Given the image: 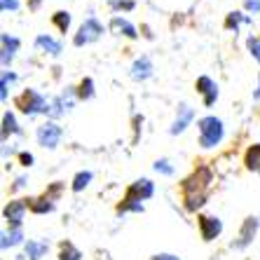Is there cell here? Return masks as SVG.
Instances as JSON below:
<instances>
[{
  "label": "cell",
  "instance_id": "4fadbf2b",
  "mask_svg": "<svg viewBox=\"0 0 260 260\" xmlns=\"http://www.w3.org/2000/svg\"><path fill=\"white\" fill-rule=\"evenodd\" d=\"M152 73H155V66H152L150 56L143 54L132 63V68H129V78H132L134 82H145V80L152 78Z\"/></svg>",
  "mask_w": 260,
  "mask_h": 260
},
{
  "label": "cell",
  "instance_id": "30bf717a",
  "mask_svg": "<svg viewBox=\"0 0 260 260\" xmlns=\"http://www.w3.org/2000/svg\"><path fill=\"white\" fill-rule=\"evenodd\" d=\"M197 225H200V235L204 242H213L223 235V220L218 216H200Z\"/></svg>",
  "mask_w": 260,
  "mask_h": 260
},
{
  "label": "cell",
  "instance_id": "7a4b0ae2",
  "mask_svg": "<svg viewBox=\"0 0 260 260\" xmlns=\"http://www.w3.org/2000/svg\"><path fill=\"white\" fill-rule=\"evenodd\" d=\"M197 132H200V145L204 150H211L223 143L225 139V124L216 115H204L197 120Z\"/></svg>",
  "mask_w": 260,
  "mask_h": 260
},
{
  "label": "cell",
  "instance_id": "74e56055",
  "mask_svg": "<svg viewBox=\"0 0 260 260\" xmlns=\"http://www.w3.org/2000/svg\"><path fill=\"white\" fill-rule=\"evenodd\" d=\"M40 5H43V0H28V10H30V12L40 10Z\"/></svg>",
  "mask_w": 260,
  "mask_h": 260
},
{
  "label": "cell",
  "instance_id": "d590c367",
  "mask_svg": "<svg viewBox=\"0 0 260 260\" xmlns=\"http://www.w3.org/2000/svg\"><path fill=\"white\" fill-rule=\"evenodd\" d=\"M244 10L251 14H258L260 12V0H244Z\"/></svg>",
  "mask_w": 260,
  "mask_h": 260
},
{
  "label": "cell",
  "instance_id": "e575fe53",
  "mask_svg": "<svg viewBox=\"0 0 260 260\" xmlns=\"http://www.w3.org/2000/svg\"><path fill=\"white\" fill-rule=\"evenodd\" d=\"M26 183H28V176H17L14 178V183H12V192H19V190H24L26 188Z\"/></svg>",
  "mask_w": 260,
  "mask_h": 260
},
{
  "label": "cell",
  "instance_id": "9c48e42d",
  "mask_svg": "<svg viewBox=\"0 0 260 260\" xmlns=\"http://www.w3.org/2000/svg\"><path fill=\"white\" fill-rule=\"evenodd\" d=\"M19 47H21V40L17 36H12V33H3L0 36V63H3V68L12 66Z\"/></svg>",
  "mask_w": 260,
  "mask_h": 260
},
{
  "label": "cell",
  "instance_id": "d4e9b609",
  "mask_svg": "<svg viewBox=\"0 0 260 260\" xmlns=\"http://www.w3.org/2000/svg\"><path fill=\"white\" fill-rule=\"evenodd\" d=\"M59 260H82V251L75 244L63 242L59 248Z\"/></svg>",
  "mask_w": 260,
  "mask_h": 260
},
{
  "label": "cell",
  "instance_id": "3957f363",
  "mask_svg": "<svg viewBox=\"0 0 260 260\" xmlns=\"http://www.w3.org/2000/svg\"><path fill=\"white\" fill-rule=\"evenodd\" d=\"M17 108L26 117H38L49 113V101L38 89H24L21 96H17Z\"/></svg>",
  "mask_w": 260,
  "mask_h": 260
},
{
  "label": "cell",
  "instance_id": "ffe728a7",
  "mask_svg": "<svg viewBox=\"0 0 260 260\" xmlns=\"http://www.w3.org/2000/svg\"><path fill=\"white\" fill-rule=\"evenodd\" d=\"M24 242V230L21 228H10V230L3 232V242H0V246H3V251H7V248H14V246H21Z\"/></svg>",
  "mask_w": 260,
  "mask_h": 260
},
{
  "label": "cell",
  "instance_id": "277c9868",
  "mask_svg": "<svg viewBox=\"0 0 260 260\" xmlns=\"http://www.w3.org/2000/svg\"><path fill=\"white\" fill-rule=\"evenodd\" d=\"M75 101H78V89H75V87H66V89L61 91L59 96H54L52 101H49L47 117L56 122L59 117L68 115V113L73 110V106H75Z\"/></svg>",
  "mask_w": 260,
  "mask_h": 260
},
{
  "label": "cell",
  "instance_id": "d6986e66",
  "mask_svg": "<svg viewBox=\"0 0 260 260\" xmlns=\"http://www.w3.org/2000/svg\"><path fill=\"white\" fill-rule=\"evenodd\" d=\"M10 136H21V127H19V122L12 110H5V113H3V143H5Z\"/></svg>",
  "mask_w": 260,
  "mask_h": 260
},
{
  "label": "cell",
  "instance_id": "5bb4252c",
  "mask_svg": "<svg viewBox=\"0 0 260 260\" xmlns=\"http://www.w3.org/2000/svg\"><path fill=\"white\" fill-rule=\"evenodd\" d=\"M194 120V110L190 108L188 103H183V106H178V113H176V120L171 122V127H169V134L171 136H178V134H183L185 129L192 124Z\"/></svg>",
  "mask_w": 260,
  "mask_h": 260
},
{
  "label": "cell",
  "instance_id": "ab89813d",
  "mask_svg": "<svg viewBox=\"0 0 260 260\" xmlns=\"http://www.w3.org/2000/svg\"><path fill=\"white\" fill-rule=\"evenodd\" d=\"M258 176H260V174H258Z\"/></svg>",
  "mask_w": 260,
  "mask_h": 260
},
{
  "label": "cell",
  "instance_id": "8992f818",
  "mask_svg": "<svg viewBox=\"0 0 260 260\" xmlns=\"http://www.w3.org/2000/svg\"><path fill=\"white\" fill-rule=\"evenodd\" d=\"M258 228H260V220L255 216H246L244 218L242 228H239V235L232 239L230 248L232 251H244V248H248L251 244H253L255 235H258Z\"/></svg>",
  "mask_w": 260,
  "mask_h": 260
},
{
  "label": "cell",
  "instance_id": "f35d334b",
  "mask_svg": "<svg viewBox=\"0 0 260 260\" xmlns=\"http://www.w3.org/2000/svg\"><path fill=\"white\" fill-rule=\"evenodd\" d=\"M253 99L260 101V75H258V87H255V91H253Z\"/></svg>",
  "mask_w": 260,
  "mask_h": 260
},
{
  "label": "cell",
  "instance_id": "7c38bea8",
  "mask_svg": "<svg viewBox=\"0 0 260 260\" xmlns=\"http://www.w3.org/2000/svg\"><path fill=\"white\" fill-rule=\"evenodd\" d=\"M152 194H155V183L150 178H139V181H134L127 188L124 197H132L136 202H145V200H150Z\"/></svg>",
  "mask_w": 260,
  "mask_h": 260
},
{
  "label": "cell",
  "instance_id": "d6a6232c",
  "mask_svg": "<svg viewBox=\"0 0 260 260\" xmlns=\"http://www.w3.org/2000/svg\"><path fill=\"white\" fill-rule=\"evenodd\" d=\"M0 10H3V12H17L19 0H0Z\"/></svg>",
  "mask_w": 260,
  "mask_h": 260
},
{
  "label": "cell",
  "instance_id": "83f0119b",
  "mask_svg": "<svg viewBox=\"0 0 260 260\" xmlns=\"http://www.w3.org/2000/svg\"><path fill=\"white\" fill-rule=\"evenodd\" d=\"M248 21H251V19H248L244 12H230V14H228V19H225V28L235 30V33H237V30H239V26L248 24Z\"/></svg>",
  "mask_w": 260,
  "mask_h": 260
},
{
  "label": "cell",
  "instance_id": "8d00e7d4",
  "mask_svg": "<svg viewBox=\"0 0 260 260\" xmlns=\"http://www.w3.org/2000/svg\"><path fill=\"white\" fill-rule=\"evenodd\" d=\"M150 260H181L178 255H174V253H155Z\"/></svg>",
  "mask_w": 260,
  "mask_h": 260
},
{
  "label": "cell",
  "instance_id": "4316f807",
  "mask_svg": "<svg viewBox=\"0 0 260 260\" xmlns=\"http://www.w3.org/2000/svg\"><path fill=\"white\" fill-rule=\"evenodd\" d=\"M14 82H17V75L12 71H3V75H0V101H7V91Z\"/></svg>",
  "mask_w": 260,
  "mask_h": 260
},
{
  "label": "cell",
  "instance_id": "5b68a950",
  "mask_svg": "<svg viewBox=\"0 0 260 260\" xmlns=\"http://www.w3.org/2000/svg\"><path fill=\"white\" fill-rule=\"evenodd\" d=\"M101 36H103V24L96 17H89V19L82 21V26L78 28V33L73 36V45H75V47H87V45L96 43Z\"/></svg>",
  "mask_w": 260,
  "mask_h": 260
},
{
  "label": "cell",
  "instance_id": "7402d4cb",
  "mask_svg": "<svg viewBox=\"0 0 260 260\" xmlns=\"http://www.w3.org/2000/svg\"><path fill=\"white\" fill-rule=\"evenodd\" d=\"M94 181V174H91L89 169H82L78 171V174L73 176V181H71V190L73 192H82V190L89 188V183Z\"/></svg>",
  "mask_w": 260,
  "mask_h": 260
},
{
  "label": "cell",
  "instance_id": "ac0fdd59",
  "mask_svg": "<svg viewBox=\"0 0 260 260\" xmlns=\"http://www.w3.org/2000/svg\"><path fill=\"white\" fill-rule=\"evenodd\" d=\"M24 251H26V258L28 260H43L49 251V244L47 242H38V239H28L24 244Z\"/></svg>",
  "mask_w": 260,
  "mask_h": 260
},
{
  "label": "cell",
  "instance_id": "52a82bcc",
  "mask_svg": "<svg viewBox=\"0 0 260 260\" xmlns=\"http://www.w3.org/2000/svg\"><path fill=\"white\" fill-rule=\"evenodd\" d=\"M61 139H63V129H61L54 120L43 122V124L36 129L38 145H43V148H47V150H54L56 145L61 143Z\"/></svg>",
  "mask_w": 260,
  "mask_h": 260
},
{
  "label": "cell",
  "instance_id": "484cf974",
  "mask_svg": "<svg viewBox=\"0 0 260 260\" xmlns=\"http://www.w3.org/2000/svg\"><path fill=\"white\" fill-rule=\"evenodd\" d=\"M71 12H66V10H59V12L52 14V24L56 26V28L61 30V33H68V28H71Z\"/></svg>",
  "mask_w": 260,
  "mask_h": 260
},
{
  "label": "cell",
  "instance_id": "e0dca14e",
  "mask_svg": "<svg viewBox=\"0 0 260 260\" xmlns=\"http://www.w3.org/2000/svg\"><path fill=\"white\" fill-rule=\"evenodd\" d=\"M28 209L36 216H45V213H52L56 209V202L47 194H40V197H30L28 200Z\"/></svg>",
  "mask_w": 260,
  "mask_h": 260
},
{
  "label": "cell",
  "instance_id": "f546056e",
  "mask_svg": "<svg viewBox=\"0 0 260 260\" xmlns=\"http://www.w3.org/2000/svg\"><path fill=\"white\" fill-rule=\"evenodd\" d=\"M108 5H110V10H115V12H132L134 7H136V3H134V0H110Z\"/></svg>",
  "mask_w": 260,
  "mask_h": 260
},
{
  "label": "cell",
  "instance_id": "ba28073f",
  "mask_svg": "<svg viewBox=\"0 0 260 260\" xmlns=\"http://www.w3.org/2000/svg\"><path fill=\"white\" fill-rule=\"evenodd\" d=\"M26 209H28V200H12L3 209V218L7 220L10 228H21L26 218Z\"/></svg>",
  "mask_w": 260,
  "mask_h": 260
},
{
  "label": "cell",
  "instance_id": "1f68e13d",
  "mask_svg": "<svg viewBox=\"0 0 260 260\" xmlns=\"http://www.w3.org/2000/svg\"><path fill=\"white\" fill-rule=\"evenodd\" d=\"M61 192H63V183H61V181L52 183V185H49V188L45 190V194H47V197H52V200H54V202L61 197Z\"/></svg>",
  "mask_w": 260,
  "mask_h": 260
},
{
  "label": "cell",
  "instance_id": "9a60e30c",
  "mask_svg": "<svg viewBox=\"0 0 260 260\" xmlns=\"http://www.w3.org/2000/svg\"><path fill=\"white\" fill-rule=\"evenodd\" d=\"M33 47L47 56H59L61 52H63V43L56 40V38H52V36H47V33H40V36L33 40Z\"/></svg>",
  "mask_w": 260,
  "mask_h": 260
},
{
  "label": "cell",
  "instance_id": "44dd1931",
  "mask_svg": "<svg viewBox=\"0 0 260 260\" xmlns=\"http://www.w3.org/2000/svg\"><path fill=\"white\" fill-rule=\"evenodd\" d=\"M244 167L248 171L260 174V143H253L246 148V152H244Z\"/></svg>",
  "mask_w": 260,
  "mask_h": 260
},
{
  "label": "cell",
  "instance_id": "4dcf8cb0",
  "mask_svg": "<svg viewBox=\"0 0 260 260\" xmlns=\"http://www.w3.org/2000/svg\"><path fill=\"white\" fill-rule=\"evenodd\" d=\"M152 169L157 171V174H162V176H174L176 174V169L171 167L169 159H157V162L152 164Z\"/></svg>",
  "mask_w": 260,
  "mask_h": 260
},
{
  "label": "cell",
  "instance_id": "603a6c76",
  "mask_svg": "<svg viewBox=\"0 0 260 260\" xmlns=\"http://www.w3.org/2000/svg\"><path fill=\"white\" fill-rule=\"evenodd\" d=\"M78 89V99L80 101H91V99L96 96V87H94V80L91 78H82L80 80V85L75 87Z\"/></svg>",
  "mask_w": 260,
  "mask_h": 260
},
{
  "label": "cell",
  "instance_id": "836d02e7",
  "mask_svg": "<svg viewBox=\"0 0 260 260\" xmlns=\"http://www.w3.org/2000/svg\"><path fill=\"white\" fill-rule=\"evenodd\" d=\"M33 162H36V157H33L30 152H19V164H21V167L30 169V167H33Z\"/></svg>",
  "mask_w": 260,
  "mask_h": 260
},
{
  "label": "cell",
  "instance_id": "2e32d148",
  "mask_svg": "<svg viewBox=\"0 0 260 260\" xmlns=\"http://www.w3.org/2000/svg\"><path fill=\"white\" fill-rule=\"evenodd\" d=\"M110 30H113V33H117V36L129 38V40H136V38H139L136 26H134L132 21H127L124 17H120V14H115V17L110 19Z\"/></svg>",
  "mask_w": 260,
  "mask_h": 260
},
{
  "label": "cell",
  "instance_id": "cb8c5ba5",
  "mask_svg": "<svg viewBox=\"0 0 260 260\" xmlns=\"http://www.w3.org/2000/svg\"><path fill=\"white\" fill-rule=\"evenodd\" d=\"M117 213H143L145 211V206H143V202H136V200H132V197H122V202L117 204V209H115Z\"/></svg>",
  "mask_w": 260,
  "mask_h": 260
},
{
  "label": "cell",
  "instance_id": "8fae6325",
  "mask_svg": "<svg viewBox=\"0 0 260 260\" xmlns=\"http://www.w3.org/2000/svg\"><path fill=\"white\" fill-rule=\"evenodd\" d=\"M194 89H197V94L202 96V101H204L206 108H211L213 103L218 101V85L209 78V75H200L197 82H194Z\"/></svg>",
  "mask_w": 260,
  "mask_h": 260
},
{
  "label": "cell",
  "instance_id": "f1b7e54d",
  "mask_svg": "<svg viewBox=\"0 0 260 260\" xmlns=\"http://www.w3.org/2000/svg\"><path fill=\"white\" fill-rule=\"evenodd\" d=\"M246 49H248V54L260 63V36H248L246 38Z\"/></svg>",
  "mask_w": 260,
  "mask_h": 260
},
{
  "label": "cell",
  "instance_id": "6da1fadb",
  "mask_svg": "<svg viewBox=\"0 0 260 260\" xmlns=\"http://www.w3.org/2000/svg\"><path fill=\"white\" fill-rule=\"evenodd\" d=\"M211 183H213V171L209 167H197L188 178H183L181 190H183V206H185V211L194 213L206 204Z\"/></svg>",
  "mask_w": 260,
  "mask_h": 260
}]
</instances>
